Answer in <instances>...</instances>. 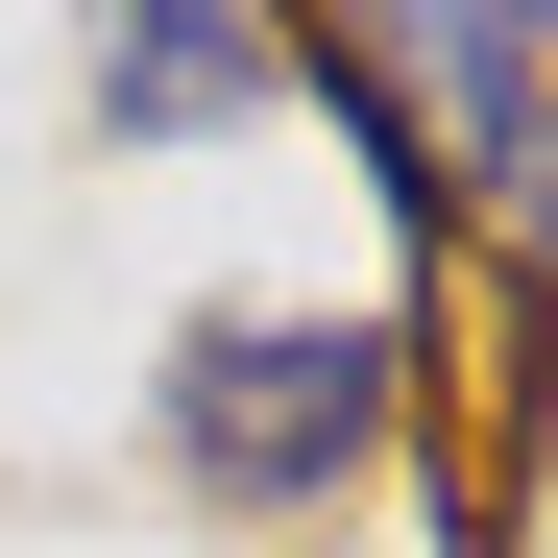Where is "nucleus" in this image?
I'll use <instances>...</instances> for the list:
<instances>
[{
    "label": "nucleus",
    "instance_id": "f03ea898",
    "mask_svg": "<svg viewBox=\"0 0 558 558\" xmlns=\"http://www.w3.org/2000/svg\"><path fill=\"white\" fill-rule=\"evenodd\" d=\"M292 98V25H98V122H243Z\"/></svg>",
    "mask_w": 558,
    "mask_h": 558
},
{
    "label": "nucleus",
    "instance_id": "7ed1b4c3",
    "mask_svg": "<svg viewBox=\"0 0 558 558\" xmlns=\"http://www.w3.org/2000/svg\"><path fill=\"white\" fill-rule=\"evenodd\" d=\"M486 219H510V267H558V98H534V146L486 170Z\"/></svg>",
    "mask_w": 558,
    "mask_h": 558
},
{
    "label": "nucleus",
    "instance_id": "f257e3e1",
    "mask_svg": "<svg viewBox=\"0 0 558 558\" xmlns=\"http://www.w3.org/2000/svg\"><path fill=\"white\" fill-rule=\"evenodd\" d=\"M146 437H170L195 510H340L413 437V340L389 316H195L146 364Z\"/></svg>",
    "mask_w": 558,
    "mask_h": 558
}]
</instances>
